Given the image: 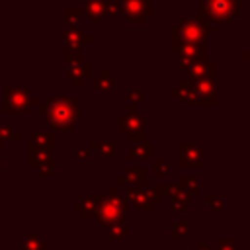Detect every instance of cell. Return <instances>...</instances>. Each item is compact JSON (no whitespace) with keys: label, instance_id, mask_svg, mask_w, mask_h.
<instances>
[{"label":"cell","instance_id":"7","mask_svg":"<svg viewBox=\"0 0 250 250\" xmlns=\"http://www.w3.org/2000/svg\"><path fill=\"white\" fill-rule=\"evenodd\" d=\"M180 164L184 168H205L207 158H205V152L195 143L182 141L180 143Z\"/></svg>","mask_w":250,"mask_h":250},{"label":"cell","instance_id":"30","mask_svg":"<svg viewBox=\"0 0 250 250\" xmlns=\"http://www.w3.org/2000/svg\"><path fill=\"white\" fill-rule=\"evenodd\" d=\"M162 191H164V193H168V195L172 197V195L178 191V186H172V184H168V186H162Z\"/></svg>","mask_w":250,"mask_h":250},{"label":"cell","instance_id":"26","mask_svg":"<svg viewBox=\"0 0 250 250\" xmlns=\"http://www.w3.org/2000/svg\"><path fill=\"white\" fill-rule=\"evenodd\" d=\"M104 16H111V18L121 16V4H119V0H104Z\"/></svg>","mask_w":250,"mask_h":250},{"label":"cell","instance_id":"19","mask_svg":"<svg viewBox=\"0 0 250 250\" xmlns=\"http://www.w3.org/2000/svg\"><path fill=\"white\" fill-rule=\"evenodd\" d=\"M170 236L176 238V240L188 238L189 236V223H186V221H174L170 225Z\"/></svg>","mask_w":250,"mask_h":250},{"label":"cell","instance_id":"27","mask_svg":"<svg viewBox=\"0 0 250 250\" xmlns=\"http://www.w3.org/2000/svg\"><path fill=\"white\" fill-rule=\"evenodd\" d=\"M66 16H68V18H66L68 23H74V25H78V27L82 25V10H80V8H68V10H66Z\"/></svg>","mask_w":250,"mask_h":250},{"label":"cell","instance_id":"24","mask_svg":"<svg viewBox=\"0 0 250 250\" xmlns=\"http://www.w3.org/2000/svg\"><path fill=\"white\" fill-rule=\"evenodd\" d=\"M127 100L131 105H143L145 104V90L143 88H127Z\"/></svg>","mask_w":250,"mask_h":250},{"label":"cell","instance_id":"1","mask_svg":"<svg viewBox=\"0 0 250 250\" xmlns=\"http://www.w3.org/2000/svg\"><path fill=\"white\" fill-rule=\"evenodd\" d=\"M242 12V0H201L197 8L199 20H207L209 23L225 25L238 18Z\"/></svg>","mask_w":250,"mask_h":250},{"label":"cell","instance_id":"18","mask_svg":"<svg viewBox=\"0 0 250 250\" xmlns=\"http://www.w3.org/2000/svg\"><path fill=\"white\" fill-rule=\"evenodd\" d=\"M86 8H88V16L92 20L94 25H100L102 23V18H104V0H88L86 2Z\"/></svg>","mask_w":250,"mask_h":250},{"label":"cell","instance_id":"16","mask_svg":"<svg viewBox=\"0 0 250 250\" xmlns=\"http://www.w3.org/2000/svg\"><path fill=\"white\" fill-rule=\"evenodd\" d=\"M129 188H145V168L143 166H131L125 174Z\"/></svg>","mask_w":250,"mask_h":250},{"label":"cell","instance_id":"11","mask_svg":"<svg viewBox=\"0 0 250 250\" xmlns=\"http://www.w3.org/2000/svg\"><path fill=\"white\" fill-rule=\"evenodd\" d=\"M125 193H127L125 197H127L129 201H133L137 209L146 211V213H150V211L154 209V203H152V201H150V197L146 195L145 188H127V191H125Z\"/></svg>","mask_w":250,"mask_h":250},{"label":"cell","instance_id":"29","mask_svg":"<svg viewBox=\"0 0 250 250\" xmlns=\"http://www.w3.org/2000/svg\"><path fill=\"white\" fill-rule=\"evenodd\" d=\"M109 234H111V238H121V236H125L127 234V227L125 225H113L111 229H109Z\"/></svg>","mask_w":250,"mask_h":250},{"label":"cell","instance_id":"9","mask_svg":"<svg viewBox=\"0 0 250 250\" xmlns=\"http://www.w3.org/2000/svg\"><path fill=\"white\" fill-rule=\"evenodd\" d=\"M188 70H189V80H191V82L203 80V78H207V76H217V66H215V62H213V61H207V59H197V61H193Z\"/></svg>","mask_w":250,"mask_h":250},{"label":"cell","instance_id":"15","mask_svg":"<svg viewBox=\"0 0 250 250\" xmlns=\"http://www.w3.org/2000/svg\"><path fill=\"white\" fill-rule=\"evenodd\" d=\"M88 74H90V62H86V61L76 62L74 66H70V68H68V76L74 80V84H76V86H80V84H82V80H84Z\"/></svg>","mask_w":250,"mask_h":250},{"label":"cell","instance_id":"34","mask_svg":"<svg viewBox=\"0 0 250 250\" xmlns=\"http://www.w3.org/2000/svg\"><path fill=\"white\" fill-rule=\"evenodd\" d=\"M240 57H242V61H246V62L250 64V51H244V53H242Z\"/></svg>","mask_w":250,"mask_h":250},{"label":"cell","instance_id":"12","mask_svg":"<svg viewBox=\"0 0 250 250\" xmlns=\"http://www.w3.org/2000/svg\"><path fill=\"white\" fill-rule=\"evenodd\" d=\"M176 53H180L182 59H189V61L205 59L207 57V43H182Z\"/></svg>","mask_w":250,"mask_h":250},{"label":"cell","instance_id":"6","mask_svg":"<svg viewBox=\"0 0 250 250\" xmlns=\"http://www.w3.org/2000/svg\"><path fill=\"white\" fill-rule=\"evenodd\" d=\"M111 197L102 205V211H100V217L104 223H117L121 219H125V213H127V205H125V199L117 195V188L111 186Z\"/></svg>","mask_w":250,"mask_h":250},{"label":"cell","instance_id":"28","mask_svg":"<svg viewBox=\"0 0 250 250\" xmlns=\"http://www.w3.org/2000/svg\"><path fill=\"white\" fill-rule=\"evenodd\" d=\"M215 250H240V248L229 238H217L215 240Z\"/></svg>","mask_w":250,"mask_h":250},{"label":"cell","instance_id":"21","mask_svg":"<svg viewBox=\"0 0 250 250\" xmlns=\"http://www.w3.org/2000/svg\"><path fill=\"white\" fill-rule=\"evenodd\" d=\"M205 201H207V207L211 213H221L225 209V195L223 193H209L205 197Z\"/></svg>","mask_w":250,"mask_h":250},{"label":"cell","instance_id":"23","mask_svg":"<svg viewBox=\"0 0 250 250\" xmlns=\"http://www.w3.org/2000/svg\"><path fill=\"white\" fill-rule=\"evenodd\" d=\"M92 146L102 154V158H113V156H117V145L115 143H94Z\"/></svg>","mask_w":250,"mask_h":250},{"label":"cell","instance_id":"2","mask_svg":"<svg viewBox=\"0 0 250 250\" xmlns=\"http://www.w3.org/2000/svg\"><path fill=\"white\" fill-rule=\"evenodd\" d=\"M182 43H207V33L191 16H182L180 21L170 27V49L176 53Z\"/></svg>","mask_w":250,"mask_h":250},{"label":"cell","instance_id":"32","mask_svg":"<svg viewBox=\"0 0 250 250\" xmlns=\"http://www.w3.org/2000/svg\"><path fill=\"white\" fill-rule=\"evenodd\" d=\"M191 62H193V61H189V59H182V62H180V68H182V70H188V68L191 66Z\"/></svg>","mask_w":250,"mask_h":250},{"label":"cell","instance_id":"3","mask_svg":"<svg viewBox=\"0 0 250 250\" xmlns=\"http://www.w3.org/2000/svg\"><path fill=\"white\" fill-rule=\"evenodd\" d=\"M117 129L121 133H125V137L133 143H143L145 141V117L131 104L127 105L125 113L117 115Z\"/></svg>","mask_w":250,"mask_h":250},{"label":"cell","instance_id":"13","mask_svg":"<svg viewBox=\"0 0 250 250\" xmlns=\"http://www.w3.org/2000/svg\"><path fill=\"white\" fill-rule=\"evenodd\" d=\"M152 156H154V143L152 141L137 143L133 148L127 150V158H152Z\"/></svg>","mask_w":250,"mask_h":250},{"label":"cell","instance_id":"33","mask_svg":"<svg viewBox=\"0 0 250 250\" xmlns=\"http://www.w3.org/2000/svg\"><path fill=\"white\" fill-rule=\"evenodd\" d=\"M117 184H119V186L129 188V182H127V178H125V176H119V178H117Z\"/></svg>","mask_w":250,"mask_h":250},{"label":"cell","instance_id":"20","mask_svg":"<svg viewBox=\"0 0 250 250\" xmlns=\"http://www.w3.org/2000/svg\"><path fill=\"white\" fill-rule=\"evenodd\" d=\"M180 189L186 191L188 195L197 193V189H199V180H197V176H182V178H180Z\"/></svg>","mask_w":250,"mask_h":250},{"label":"cell","instance_id":"22","mask_svg":"<svg viewBox=\"0 0 250 250\" xmlns=\"http://www.w3.org/2000/svg\"><path fill=\"white\" fill-rule=\"evenodd\" d=\"M170 162L166 158H154L152 160V174L154 178H166L170 174Z\"/></svg>","mask_w":250,"mask_h":250},{"label":"cell","instance_id":"17","mask_svg":"<svg viewBox=\"0 0 250 250\" xmlns=\"http://www.w3.org/2000/svg\"><path fill=\"white\" fill-rule=\"evenodd\" d=\"M92 86L94 88H98L102 94H105V92H109L113 86H115V80L109 76V72L107 70H100V76L98 78H92Z\"/></svg>","mask_w":250,"mask_h":250},{"label":"cell","instance_id":"25","mask_svg":"<svg viewBox=\"0 0 250 250\" xmlns=\"http://www.w3.org/2000/svg\"><path fill=\"white\" fill-rule=\"evenodd\" d=\"M145 191H146V195L150 197V201H152L154 205L162 203V199H164V191H162V186H145Z\"/></svg>","mask_w":250,"mask_h":250},{"label":"cell","instance_id":"14","mask_svg":"<svg viewBox=\"0 0 250 250\" xmlns=\"http://www.w3.org/2000/svg\"><path fill=\"white\" fill-rule=\"evenodd\" d=\"M170 209L176 213H186L189 209V195L178 188V191L170 197Z\"/></svg>","mask_w":250,"mask_h":250},{"label":"cell","instance_id":"8","mask_svg":"<svg viewBox=\"0 0 250 250\" xmlns=\"http://www.w3.org/2000/svg\"><path fill=\"white\" fill-rule=\"evenodd\" d=\"M215 78L217 76H207L203 80L193 82V92H195L197 105H215V102H217V96H215Z\"/></svg>","mask_w":250,"mask_h":250},{"label":"cell","instance_id":"5","mask_svg":"<svg viewBox=\"0 0 250 250\" xmlns=\"http://www.w3.org/2000/svg\"><path fill=\"white\" fill-rule=\"evenodd\" d=\"M78 117H80V109H78V105H76L72 100H68V98L57 102L55 107L51 109V119H53V123H57V127H66V129H70L72 123H74Z\"/></svg>","mask_w":250,"mask_h":250},{"label":"cell","instance_id":"31","mask_svg":"<svg viewBox=\"0 0 250 250\" xmlns=\"http://www.w3.org/2000/svg\"><path fill=\"white\" fill-rule=\"evenodd\" d=\"M193 250H211V248H209V246H207V242L201 238V240H197V246H195Z\"/></svg>","mask_w":250,"mask_h":250},{"label":"cell","instance_id":"10","mask_svg":"<svg viewBox=\"0 0 250 250\" xmlns=\"http://www.w3.org/2000/svg\"><path fill=\"white\" fill-rule=\"evenodd\" d=\"M170 96L178 98L182 104L197 105V102H195V92H193V82H191L189 78H182L178 86L170 88Z\"/></svg>","mask_w":250,"mask_h":250},{"label":"cell","instance_id":"4","mask_svg":"<svg viewBox=\"0 0 250 250\" xmlns=\"http://www.w3.org/2000/svg\"><path fill=\"white\" fill-rule=\"evenodd\" d=\"M119 4H121V14L133 25H143L146 18L154 16L152 0H119Z\"/></svg>","mask_w":250,"mask_h":250}]
</instances>
